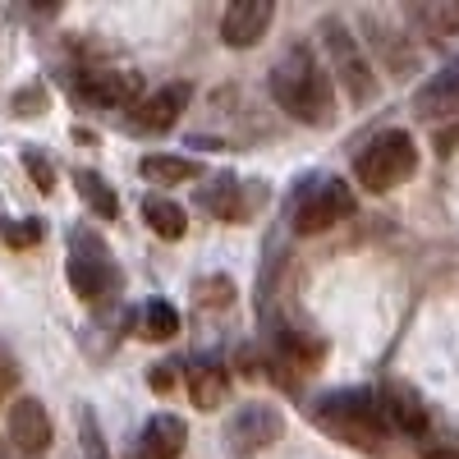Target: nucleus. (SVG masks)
Segmentation results:
<instances>
[{"label": "nucleus", "instance_id": "nucleus-1", "mask_svg": "<svg viewBox=\"0 0 459 459\" xmlns=\"http://www.w3.org/2000/svg\"><path fill=\"white\" fill-rule=\"evenodd\" d=\"M272 97L276 106L299 125H331L335 120V97H331V79L317 65V56L308 47H290L276 65H272Z\"/></svg>", "mask_w": 459, "mask_h": 459}, {"label": "nucleus", "instance_id": "nucleus-2", "mask_svg": "<svg viewBox=\"0 0 459 459\" xmlns=\"http://www.w3.org/2000/svg\"><path fill=\"white\" fill-rule=\"evenodd\" d=\"M313 418L322 432H331L335 441L354 446V450H368V455L386 450V423H381L377 395H368V391H335V395L317 400Z\"/></svg>", "mask_w": 459, "mask_h": 459}, {"label": "nucleus", "instance_id": "nucleus-3", "mask_svg": "<svg viewBox=\"0 0 459 459\" xmlns=\"http://www.w3.org/2000/svg\"><path fill=\"white\" fill-rule=\"evenodd\" d=\"M317 37H322V56H326V79L340 83V92L350 97V106H372L377 101V79H372V60L368 51L359 47V37L350 32L340 14H326L317 23Z\"/></svg>", "mask_w": 459, "mask_h": 459}, {"label": "nucleus", "instance_id": "nucleus-4", "mask_svg": "<svg viewBox=\"0 0 459 459\" xmlns=\"http://www.w3.org/2000/svg\"><path fill=\"white\" fill-rule=\"evenodd\" d=\"M413 170H418V147L404 129L377 134L354 161V175H359V184L368 188V194H391V188L404 184Z\"/></svg>", "mask_w": 459, "mask_h": 459}, {"label": "nucleus", "instance_id": "nucleus-5", "mask_svg": "<svg viewBox=\"0 0 459 459\" xmlns=\"http://www.w3.org/2000/svg\"><path fill=\"white\" fill-rule=\"evenodd\" d=\"M350 212H354V194H350V184L335 179V175L303 179L299 194L290 198V225H294V235H322V230L340 225Z\"/></svg>", "mask_w": 459, "mask_h": 459}, {"label": "nucleus", "instance_id": "nucleus-6", "mask_svg": "<svg viewBox=\"0 0 459 459\" xmlns=\"http://www.w3.org/2000/svg\"><path fill=\"white\" fill-rule=\"evenodd\" d=\"M115 281V266H110V253L106 244L92 235V230H74L69 235V285L79 299L97 303Z\"/></svg>", "mask_w": 459, "mask_h": 459}, {"label": "nucleus", "instance_id": "nucleus-7", "mask_svg": "<svg viewBox=\"0 0 459 459\" xmlns=\"http://www.w3.org/2000/svg\"><path fill=\"white\" fill-rule=\"evenodd\" d=\"M74 92L97 110H125L143 97V83L134 69H83L74 79Z\"/></svg>", "mask_w": 459, "mask_h": 459}, {"label": "nucleus", "instance_id": "nucleus-8", "mask_svg": "<svg viewBox=\"0 0 459 459\" xmlns=\"http://www.w3.org/2000/svg\"><path fill=\"white\" fill-rule=\"evenodd\" d=\"M272 19H276L272 0H230V5L221 10V42L230 51H248L266 37Z\"/></svg>", "mask_w": 459, "mask_h": 459}, {"label": "nucleus", "instance_id": "nucleus-9", "mask_svg": "<svg viewBox=\"0 0 459 459\" xmlns=\"http://www.w3.org/2000/svg\"><path fill=\"white\" fill-rule=\"evenodd\" d=\"M377 409H381V423L404 432V437H428V428H432V413H428L423 395H418L409 381H386Z\"/></svg>", "mask_w": 459, "mask_h": 459}, {"label": "nucleus", "instance_id": "nucleus-10", "mask_svg": "<svg viewBox=\"0 0 459 459\" xmlns=\"http://www.w3.org/2000/svg\"><path fill=\"white\" fill-rule=\"evenodd\" d=\"M262 203H266V184L262 179H230L225 175V179L203 188V207L216 212L221 221H235V225H244Z\"/></svg>", "mask_w": 459, "mask_h": 459}, {"label": "nucleus", "instance_id": "nucleus-11", "mask_svg": "<svg viewBox=\"0 0 459 459\" xmlns=\"http://www.w3.org/2000/svg\"><path fill=\"white\" fill-rule=\"evenodd\" d=\"M188 106V83H166L157 92H147L129 106V129L134 134H166Z\"/></svg>", "mask_w": 459, "mask_h": 459}, {"label": "nucleus", "instance_id": "nucleus-12", "mask_svg": "<svg viewBox=\"0 0 459 459\" xmlns=\"http://www.w3.org/2000/svg\"><path fill=\"white\" fill-rule=\"evenodd\" d=\"M5 428H10V441L14 450L23 455H42L51 441H56V423H51V413L42 400H32V395H19L5 413Z\"/></svg>", "mask_w": 459, "mask_h": 459}, {"label": "nucleus", "instance_id": "nucleus-13", "mask_svg": "<svg viewBox=\"0 0 459 459\" xmlns=\"http://www.w3.org/2000/svg\"><path fill=\"white\" fill-rule=\"evenodd\" d=\"M184 441H188L184 418H175V413H157V418H147V428L138 432V441H134V459H179V455H184Z\"/></svg>", "mask_w": 459, "mask_h": 459}, {"label": "nucleus", "instance_id": "nucleus-14", "mask_svg": "<svg viewBox=\"0 0 459 459\" xmlns=\"http://www.w3.org/2000/svg\"><path fill=\"white\" fill-rule=\"evenodd\" d=\"M276 437H281V413L272 404H248L235 418V428H230V446H235V455H253L262 446H272Z\"/></svg>", "mask_w": 459, "mask_h": 459}, {"label": "nucleus", "instance_id": "nucleus-15", "mask_svg": "<svg viewBox=\"0 0 459 459\" xmlns=\"http://www.w3.org/2000/svg\"><path fill=\"white\" fill-rule=\"evenodd\" d=\"M225 391H230V377L221 363H194L188 368V395H194L198 409H221L225 404Z\"/></svg>", "mask_w": 459, "mask_h": 459}, {"label": "nucleus", "instance_id": "nucleus-16", "mask_svg": "<svg viewBox=\"0 0 459 459\" xmlns=\"http://www.w3.org/2000/svg\"><path fill=\"white\" fill-rule=\"evenodd\" d=\"M138 175L152 184H184V179H198L203 161L198 157H166V152H152V157L138 161Z\"/></svg>", "mask_w": 459, "mask_h": 459}, {"label": "nucleus", "instance_id": "nucleus-17", "mask_svg": "<svg viewBox=\"0 0 459 459\" xmlns=\"http://www.w3.org/2000/svg\"><path fill=\"white\" fill-rule=\"evenodd\" d=\"M459 101V69H446L441 79H432L423 92L413 97V110L423 115V120H437V115H450Z\"/></svg>", "mask_w": 459, "mask_h": 459}, {"label": "nucleus", "instance_id": "nucleus-18", "mask_svg": "<svg viewBox=\"0 0 459 459\" xmlns=\"http://www.w3.org/2000/svg\"><path fill=\"white\" fill-rule=\"evenodd\" d=\"M74 188H79V198L88 203L92 216H101V221L120 216V198H115V188H110L97 170H74Z\"/></svg>", "mask_w": 459, "mask_h": 459}, {"label": "nucleus", "instance_id": "nucleus-19", "mask_svg": "<svg viewBox=\"0 0 459 459\" xmlns=\"http://www.w3.org/2000/svg\"><path fill=\"white\" fill-rule=\"evenodd\" d=\"M143 221H147V230L152 235H161V239H184V230H188V221H184V207H175V203H166V198H143Z\"/></svg>", "mask_w": 459, "mask_h": 459}, {"label": "nucleus", "instance_id": "nucleus-20", "mask_svg": "<svg viewBox=\"0 0 459 459\" xmlns=\"http://www.w3.org/2000/svg\"><path fill=\"white\" fill-rule=\"evenodd\" d=\"M134 331H138L143 340H170V335L179 331V313L170 308L166 299H152V303H143V308H138Z\"/></svg>", "mask_w": 459, "mask_h": 459}, {"label": "nucleus", "instance_id": "nucleus-21", "mask_svg": "<svg viewBox=\"0 0 459 459\" xmlns=\"http://www.w3.org/2000/svg\"><path fill=\"white\" fill-rule=\"evenodd\" d=\"M79 437H83V459H110L106 437H101V428H97L92 409H79Z\"/></svg>", "mask_w": 459, "mask_h": 459}, {"label": "nucleus", "instance_id": "nucleus-22", "mask_svg": "<svg viewBox=\"0 0 459 459\" xmlns=\"http://www.w3.org/2000/svg\"><path fill=\"white\" fill-rule=\"evenodd\" d=\"M5 239H10L14 248H28V244H37V239H42V221H32V216H23V221H10V225H5Z\"/></svg>", "mask_w": 459, "mask_h": 459}, {"label": "nucleus", "instance_id": "nucleus-23", "mask_svg": "<svg viewBox=\"0 0 459 459\" xmlns=\"http://www.w3.org/2000/svg\"><path fill=\"white\" fill-rule=\"evenodd\" d=\"M23 170L37 179V188H42V194H51V188H56V170H51L47 157H37V152H23Z\"/></svg>", "mask_w": 459, "mask_h": 459}, {"label": "nucleus", "instance_id": "nucleus-24", "mask_svg": "<svg viewBox=\"0 0 459 459\" xmlns=\"http://www.w3.org/2000/svg\"><path fill=\"white\" fill-rule=\"evenodd\" d=\"M198 294H203V303H207V308H216V303L225 308V303H230V294H235V285H230V281L221 276V281H203V285H198Z\"/></svg>", "mask_w": 459, "mask_h": 459}, {"label": "nucleus", "instance_id": "nucleus-25", "mask_svg": "<svg viewBox=\"0 0 459 459\" xmlns=\"http://www.w3.org/2000/svg\"><path fill=\"white\" fill-rule=\"evenodd\" d=\"M14 391V363L10 359H0V400H5Z\"/></svg>", "mask_w": 459, "mask_h": 459}]
</instances>
